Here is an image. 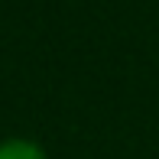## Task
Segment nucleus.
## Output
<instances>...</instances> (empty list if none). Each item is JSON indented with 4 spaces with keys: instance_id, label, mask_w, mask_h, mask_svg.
<instances>
[{
    "instance_id": "f257e3e1",
    "label": "nucleus",
    "mask_w": 159,
    "mask_h": 159,
    "mask_svg": "<svg viewBox=\"0 0 159 159\" xmlns=\"http://www.w3.org/2000/svg\"><path fill=\"white\" fill-rule=\"evenodd\" d=\"M0 159H49V149L33 136H3Z\"/></svg>"
}]
</instances>
